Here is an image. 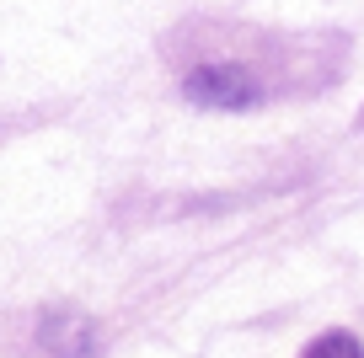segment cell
I'll use <instances>...</instances> for the list:
<instances>
[{"instance_id": "1", "label": "cell", "mask_w": 364, "mask_h": 358, "mask_svg": "<svg viewBox=\"0 0 364 358\" xmlns=\"http://www.w3.org/2000/svg\"><path fill=\"white\" fill-rule=\"evenodd\" d=\"M182 91H188L198 107H225V112H241V107L257 102V80L241 65H198L193 75L182 80Z\"/></svg>"}, {"instance_id": "2", "label": "cell", "mask_w": 364, "mask_h": 358, "mask_svg": "<svg viewBox=\"0 0 364 358\" xmlns=\"http://www.w3.org/2000/svg\"><path fill=\"white\" fill-rule=\"evenodd\" d=\"M306 358H364V347L353 342L348 332H321L316 342L306 347Z\"/></svg>"}]
</instances>
